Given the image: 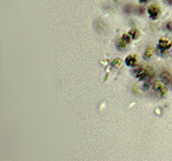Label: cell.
<instances>
[{"label": "cell", "mask_w": 172, "mask_h": 161, "mask_svg": "<svg viewBox=\"0 0 172 161\" xmlns=\"http://www.w3.org/2000/svg\"><path fill=\"white\" fill-rule=\"evenodd\" d=\"M128 45L129 44H128L127 42H125L122 38H119L118 40L116 41V47H117V49H119V51H124V49H126Z\"/></svg>", "instance_id": "7"}, {"label": "cell", "mask_w": 172, "mask_h": 161, "mask_svg": "<svg viewBox=\"0 0 172 161\" xmlns=\"http://www.w3.org/2000/svg\"><path fill=\"white\" fill-rule=\"evenodd\" d=\"M146 13L152 21H156L160 15V9L157 4H151V6H147Z\"/></svg>", "instance_id": "1"}, {"label": "cell", "mask_w": 172, "mask_h": 161, "mask_svg": "<svg viewBox=\"0 0 172 161\" xmlns=\"http://www.w3.org/2000/svg\"><path fill=\"white\" fill-rule=\"evenodd\" d=\"M122 39H123L124 41H125V42H127L128 44H129L130 42H131V38H130V36L128 33H124L123 36L121 37Z\"/></svg>", "instance_id": "13"}, {"label": "cell", "mask_w": 172, "mask_h": 161, "mask_svg": "<svg viewBox=\"0 0 172 161\" xmlns=\"http://www.w3.org/2000/svg\"><path fill=\"white\" fill-rule=\"evenodd\" d=\"M143 69H144V68H143V67H141V66H138V67L136 66V67H134V68H132V70H131V74L134 75V77H137V75H138L139 73H140L141 71L143 70Z\"/></svg>", "instance_id": "10"}, {"label": "cell", "mask_w": 172, "mask_h": 161, "mask_svg": "<svg viewBox=\"0 0 172 161\" xmlns=\"http://www.w3.org/2000/svg\"><path fill=\"white\" fill-rule=\"evenodd\" d=\"M164 28H165V30H166V31L172 32V21L166 22V23H165V25H164Z\"/></svg>", "instance_id": "12"}, {"label": "cell", "mask_w": 172, "mask_h": 161, "mask_svg": "<svg viewBox=\"0 0 172 161\" xmlns=\"http://www.w3.org/2000/svg\"><path fill=\"white\" fill-rule=\"evenodd\" d=\"M167 49H162V47H156L155 49V53L157 54L158 56H166V54H167Z\"/></svg>", "instance_id": "11"}, {"label": "cell", "mask_w": 172, "mask_h": 161, "mask_svg": "<svg viewBox=\"0 0 172 161\" xmlns=\"http://www.w3.org/2000/svg\"><path fill=\"white\" fill-rule=\"evenodd\" d=\"M128 34L130 36V38H131V40H138L139 37H140V33H139V31L137 29H131L128 31Z\"/></svg>", "instance_id": "9"}, {"label": "cell", "mask_w": 172, "mask_h": 161, "mask_svg": "<svg viewBox=\"0 0 172 161\" xmlns=\"http://www.w3.org/2000/svg\"><path fill=\"white\" fill-rule=\"evenodd\" d=\"M125 65L129 68H134L138 65V58L136 55H128L125 58Z\"/></svg>", "instance_id": "4"}, {"label": "cell", "mask_w": 172, "mask_h": 161, "mask_svg": "<svg viewBox=\"0 0 172 161\" xmlns=\"http://www.w3.org/2000/svg\"><path fill=\"white\" fill-rule=\"evenodd\" d=\"M154 54H155V49H154V47L149 46L145 49L144 53H143V58H144V59H150Z\"/></svg>", "instance_id": "6"}, {"label": "cell", "mask_w": 172, "mask_h": 161, "mask_svg": "<svg viewBox=\"0 0 172 161\" xmlns=\"http://www.w3.org/2000/svg\"><path fill=\"white\" fill-rule=\"evenodd\" d=\"M154 82H155L154 79H149V80H144V82H143V85H142L143 90H149V89H151L154 85Z\"/></svg>", "instance_id": "8"}, {"label": "cell", "mask_w": 172, "mask_h": 161, "mask_svg": "<svg viewBox=\"0 0 172 161\" xmlns=\"http://www.w3.org/2000/svg\"><path fill=\"white\" fill-rule=\"evenodd\" d=\"M167 6H172V0H164Z\"/></svg>", "instance_id": "16"}, {"label": "cell", "mask_w": 172, "mask_h": 161, "mask_svg": "<svg viewBox=\"0 0 172 161\" xmlns=\"http://www.w3.org/2000/svg\"><path fill=\"white\" fill-rule=\"evenodd\" d=\"M151 1V0H139V3L142 4V6H144V4H147L149 2Z\"/></svg>", "instance_id": "15"}, {"label": "cell", "mask_w": 172, "mask_h": 161, "mask_svg": "<svg viewBox=\"0 0 172 161\" xmlns=\"http://www.w3.org/2000/svg\"><path fill=\"white\" fill-rule=\"evenodd\" d=\"M153 89L156 91V93H157L159 97H165V96H166V93H167L166 87H165L164 85L160 84V83H158V82H154Z\"/></svg>", "instance_id": "3"}, {"label": "cell", "mask_w": 172, "mask_h": 161, "mask_svg": "<svg viewBox=\"0 0 172 161\" xmlns=\"http://www.w3.org/2000/svg\"><path fill=\"white\" fill-rule=\"evenodd\" d=\"M159 80L165 86H168V87L172 86V75L168 71H162L159 74Z\"/></svg>", "instance_id": "2"}, {"label": "cell", "mask_w": 172, "mask_h": 161, "mask_svg": "<svg viewBox=\"0 0 172 161\" xmlns=\"http://www.w3.org/2000/svg\"><path fill=\"white\" fill-rule=\"evenodd\" d=\"M115 1H118V0H115Z\"/></svg>", "instance_id": "17"}, {"label": "cell", "mask_w": 172, "mask_h": 161, "mask_svg": "<svg viewBox=\"0 0 172 161\" xmlns=\"http://www.w3.org/2000/svg\"><path fill=\"white\" fill-rule=\"evenodd\" d=\"M157 46L158 47H162V49H170L172 47V42H170V41L168 40V39H165V38H162L158 40L157 42Z\"/></svg>", "instance_id": "5"}, {"label": "cell", "mask_w": 172, "mask_h": 161, "mask_svg": "<svg viewBox=\"0 0 172 161\" xmlns=\"http://www.w3.org/2000/svg\"><path fill=\"white\" fill-rule=\"evenodd\" d=\"M122 64V60L119 59V58H115L114 60H113L112 62V67H114V68H117V67H119Z\"/></svg>", "instance_id": "14"}]
</instances>
